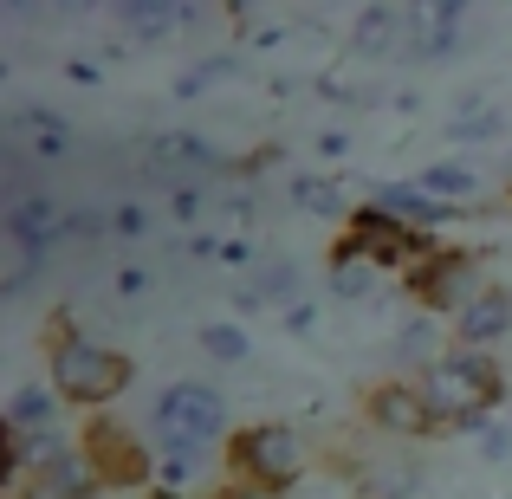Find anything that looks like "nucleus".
<instances>
[{"label": "nucleus", "instance_id": "nucleus-33", "mask_svg": "<svg viewBox=\"0 0 512 499\" xmlns=\"http://www.w3.org/2000/svg\"><path fill=\"white\" fill-rule=\"evenodd\" d=\"M143 286H150V266H117V292H124V299H137Z\"/></svg>", "mask_w": 512, "mask_h": 499}, {"label": "nucleus", "instance_id": "nucleus-24", "mask_svg": "<svg viewBox=\"0 0 512 499\" xmlns=\"http://www.w3.org/2000/svg\"><path fill=\"white\" fill-rule=\"evenodd\" d=\"M415 493H422L415 467H383L376 480H357V499H415Z\"/></svg>", "mask_w": 512, "mask_h": 499}, {"label": "nucleus", "instance_id": "nucleus-28", "mask_svg": "<svg viewBox=\"0 0 512 499\" xmlns=\"http://www.w3.org/2000/svg\"><path fill=\"white\" fill-rule=\"evenodd\" d=\"M195 467H201V461H163V467H156V487H163L169 499H188V493L201 487V480H195Z\"/></svg>", "mask_w": 512, "mask_h": 499}, {"label": "nucleus", "instance_id": "nucleus-26", "mask_svg": "<svg viewBox=\"0 0 512 499\" xmlns=\"http://www.w3.org/2000/svg\"><path fill=\"white\" fill-rule=\"evenodd\" d=\"M500 111H461V117H454V124H448V137L454 143H487V137H500Z\"/></svg>", "mask_w": 512, "mask_h": 499}, {"label": "nucleus", "instance_id": "nucleus-3", "mask_svg": "<svg viewBox=\"0 0 512 499\" xmlns=\"http://www.w3.org/2000/svg\"><path fill=\"white\" fill-rule=\"evenodd\" d=\"M350 247H363L376 266H415V273H422L428 260H441L435 240L415 234V227H402V221H389V214L376 208V201L350 214Z\"/></svg>", "mask_w": 512, "mask_h": 499}, {"label": "nucleus", "instance_id": "nucleus-25", "mask_svg": "<svg viewBox=\"0 0 512 499\" xmlns=\"http://www.w3.org/2000/svg\"><path fill=\"white\" fill-rule=\"evenodd\" d=\"M201 350H208V357H221V363H247L253 337L240 331V325H201Z\"/></svg>", "mask_w": 512, "mask_h": 499}, {"label": "nucleus", "instance_id": "nucleus-4", "mask_svg": "<svg viewBox=\"0 0 512 499\" xmlns=\"http://www.w3.org/2000/svg\"><path fill=\"white\" fill-rule=\"evenodd\" d=\"M409 292H415V305H422V312H448V318H461L487 286H480L474 253H441V260H428L422 273H409Z\"/></svg>", "mask_w": 512, "mask_h": 499}, {"label": "nucleus", "instance_id": "nucleus-36", "mask_svg": "<svg viewBox=\"0 0 512 499\" xmlns=\"http://www.w3.org/2000/svg\"><path fill=\"white\" fill-rule=\"evenodd\" d=\"M344 143H350L344 130H325V137H318V150H325V156H344Z\"/></svg>", "mask_w": 512, "mask_h": 499}, {"label": "nucleus", "instance_id": "nucleus-22", "mask_svg": "<svg viewBox=\"0 0 512 499\" xmlns=\"http://www.w3.org/2000/svg\"><path fill=\"white\" fill-rule=\"evenodd\" d=\"M292 201L318 221H344V188L331 175H292Z\"/></svg>", "mask_w": 512, "mask_h": 499}, {"label": "nucleus", "instance_id": "nucleus-17", "mask_svg": "<svg viewBox=\"0 0 512 499\" xmlns=\"http://www.w3.org/2000/svg\"><path fill=\"white\" fill-rule=\"evenodd\" d=\"M376 273H383V266H376L363 247H350V240L331 253V292H338V299H370V292H376Z\"/></svg>", "mask_w": 512, "mask_h": 499}, {"label": "nucleus", "instance_id": "nucleus-16", "mask_svg": "<svg viewBox=\"0 0 512 499\" xmlns=\"http://www.w3.org/2000/svg\"><path fill=\"white\" fill-rule=\"evenodd\" d=\"M39 493H52V499H91V493H98V467H91L78 448H65L59 461L39 467Z\"/></svg>", "mask_w": 512, "mask_h": 499}, {"label": "nucleus", "instance_id": "nucleus-35", "mask_svg": "<svg viewBox=\"0 0 512 499\" xmlns=\"http://www.w3.org/2000/svg\"><path fill=\"white\" fill-rule=\"evenodd\" d=\"M480 448H487V454H493V461H506V454H512V428H493V435H487V441H480Z\"/></svg>", "mask_w": 512, "mask_h": 499}, {"label": "nucleus", "instance_id": "nucleus-20", "mask_svg": "<svg viewBox=\"0 0 512 499\" xmlns=\"http://www.w3.org/2000/svg\"><path fill=\"white\" fill-rule=\"evenodd\" d=\"M247 299L253 305H286V312H292V305H305L299 299V266H292V260H266L260 273H253Z\"/></svg>", "mask_w": 512, "mask_h": 499}, {"label": "nucleus", "instance_id": "nucleus-12", "mask_svg": "<svg viewBox=\"0 0 512 499\" xmlns=\"http://www.w3.org/2000/svg\"><path fill=\"white\" fill-rule=\"evenodd\" d=\"M376 208L389 214V221H402V227H415V234H435L441 221H448V201H435L422 182H383L376 188Z\"/></svg>", "mask_w": 512, "mask_h": 499}, {"label": "nucleus", "instance_id": "nucleus-7", "mask_svg": "<svg viewBox=\"0 0 512 499\" xmlns=\"http://www.w3.org/2000/svg\"><path fill=\"white\" fill-rule=\"evenodd\" d=\"M156 422L214 441L227 428V402H221V389H208V383H169L163 396H156Z\"/></svg>", "mask_w": 512, "mask_h": 499}, {"label": "nucleus", "instance_id": "nucleus-29", "mask_svg": "<svg viewBox=\"0 0 512 499\" xmlns=\"http://www.w3.org/2000/svg\"><path fill=\"white\" fill-rule=\"evenodd\" d=\"M111 234V214L104 208H72L65 214V240H104Z\"/></svg>", "mask_w": 512, "mask_h": 499}, {"label": "nucleus", "instance_id": "nucleus-11", "mask_svg": "<svg viewBox=\"0 0 512 499\" xmlns=\"http://www.w3.org/2000/svg\"><path fill=\"white\" fill-rule=\"evenodd\" d=\"M370 422L389 428V435H428L435 415H428V402H422L415 383H383V389H370Z\"/></svg>", "mask_w": 512, "mask_h": 499}, {"label": "nucleus", "instance_id": "nucleus-5", "mask_svg": "<svg viewBox=\"0 0 512 499\" xmlns=\"http://www.w3.org/2000/svg\"><path fill=\"white\" fill-rule=\"evenodd\" d=\"M221 169V150H214L208 137H195V130H163V137L150 143V175L169 188H201L208 175Z\"/></svg>", "mask_w": 512, "mask_h": 499}, {"label": "nucleus", "instance_id": "nucleus-19", "mask_svg": "<svg viewBox=\"0 0 512 499\" xmlns=\"http://www.w3.org/2000/svg\"><path fill=\"white\" fill-rule=\"evenodd\" d=\"M415 182H422L435 201H448V208H454V201L480 195V188H487V175H480L474 163H435V169H422V175H415Z\"/></svg>", "mask_w": 512, "mask_h": 499}, {"label": "nucleus", "instance_id": "nucleus-13", "mask_svg": "<svg viewBox=\"0 0 512 499\" xmlns=\"http://www.w3.org/2000/svg\"><path fill=\"white\" fill-rule=\"evenodd\" d=\"M454 331H461V344H467V350L500 344V337L512 331V292H506V286H487L461 318H454Z\"/></svg>", "mask_w": 512, "mask_h": 499}, {"label": "nucleus", "instance_id": "nucleus-18", "mask_svg": "<svg viewBox=\"0 0 512 499\" xmlns=\"http://www.w3.org/2000/svg\"><path fill=\"white\" fill-rule=\"evenodd\" d=\"M402 20H409V7H363L357 26H350V46H357L363 59H376V52H389V39L402 33Z\"/></svg>", "mask_w": 512, "mask_h": 499}, {"label": "nucleus", "instance_id": "nucleus-9", "mask_svg": "<svg viewBox=\"0 0 512 499\" xmlns=\"http://www.w3.org/2000/svg\"><path fill=\"white\" fill-rule=\"evenodd\" d=\"M7 150L33 156V163H59V156L72 150V124H65L59 111H39V104H20V111L7 117Z\"/></svg>", "mask_w": 512, "mask_h": 499}, {"label": "nucleus", "instance_id": "nucleus-2", "mask_svg": "<svg viewBox=\"0 0 512 499\" xmlns=\"http://www.w3.org/2000/svg\"><path fill=\"white\" fill-rule=\"evenodd\" d=\"M299 461H305V448H299V435H292L286 422H260V428H247V435L234 441V467L247 480H260L266 493L292 487V480H299Z\"/></svg>", "mask_w": 512, "mask_h": 499}, {"label": "nucleus", "instance_id": "nucleus-14", "mask_svg": "<svg viewBox=\"0 0 512 499\" xmlns=\"http://www.w3.org/2000/svg\"><path fill=\"white\" fill-rule=\"evenodd\" d=\"M59 389L52 383H20L7 396V428L13 435H46V428H59Z\"/></svg>", "mask_w": 512, "mask_h": 499}, {"label": "nucleus", "instance_id": "nucleus-31", "mask_svg": "<svg viewBox=\"0 0 512 499\" xmlns=\"http://www.w3.org/2000/svg\"><path fill=\"white\" fill-rule=\"evenodd\" d=\"M201 214H208V195H201V188H175L169 195V221L175 227H195Z\"/></svg>", "mask_w": 512, "mask_h": 499}, {"label": "nucleus", "instance_id": "nucleus-15", "mask_svg": "<svg viewBox=\"0 0 512 499\" xmlns=\"http://www.w3.org/2000/svg\"><path fill=\"white\" fill-rule=\"evenodd\" d=\"M117 20H124L130 39H150V46H156V39H169V33L188 26V7H175V0H124Z\"/></svg>", "mask_w": 512, "mask_h": 499}, {"label": "nucleus", "instance_id": "nucleus-30", "mask_svg": "<svg viewBox=\"0 0 512 499\" xmlns=\"http://www.w3.org/2000/svg\"><path fill=\"white\" fill-rule=\"evenodd\" d=\"M111 234L143 240V234H150V208H143V201H117V208H111Z\"/></svg>", "mask_w": 512, "mask_h": 499}, {"label": "nucleus", "instance_id": "nucleus-6", "mask_svg": "<svg viewBox=\"0 0 512 499\" xmlns=\"http://www.w3.org/2000/svg\"><path fill=\"white\" fill-rule=\"evenodd\" d=\"M0 234L20 247V260H46V253L65 240V208L52 195H33V201H20V208H0Z\"/></svg>", "mask_w": 512, "mask_h": 499}, {"label": "nucleus", "instance_id": "nucleus-23", "mask_svg": "<svg viewBox=\"0 0 512 499\" xmlns=\"http://www.w3.org/2000/svg\"><path fill=\"white\" fill-rule=\"evenodd\" d=\"M39 163L33 156H20V150H7V163H0V208H20V201H33V195H46V188L33 182Z\"/></svg>", "mask_w": 512, "mask_h": 499}, {"label": "nucleus", "instance_id": "nucleus-21", "mask_svg": "<svg viewBox=\"0 0 512 499\" xmlns=\"http://www.w3.org/2000/svg\"><path fill=\"white\" fill-rule=\"evenodd\" d=\"M389 350H396V363H415V376H422V370H435V363L448 357V350H441V337H435V325H428V318H409V325L396 331V344H389Z\"/></svg>", "mask_w": 512, "mask_h": 499}, {"label": "nucleus", "instance_id": "nucleus-10", "mask_svg": "<svg viewBox=\"0 0 512 499\" xmlns=\"http://www.w3.org/2000/svg\"><path fill=\"white\" fill-rule=\"evenodd\" d=\"M85 461L98 467V480H104V487H137V480L150 474L143 448L124 435V428H111V422H98V428L85 435Z\"/></svg>", "mask_w": 512, "mask_h": 499}, {"label": "nucleus", "instance_id": "nucleus-8", "mask_svg": "<svg viewBox=\"0 0 512 499\" xmlns=\"http://www.w3.org/2000/svg\"><path fill=\"white\" fill-rule=\"evenodd\" d=\"M461 33H467V7H461V0L409 7V20H402V39H409L415 59H448V52L461 46Z\"/></svg>", "mask_w": 512, "mask_h": 499}, {"label": "nucleus", "instance_id": "nucleus-27", "mask_svg": "<svg viewBox=\"0 0 512 499\" xmlns=\"http://www.w3.org/2000/svg\"><path fill=\"white\" fill-rule=\"evenodd\" d=\"M227 72H234V59H195V72L175 78V91H182V98H201V91H208L214 78H227Z\"/></svg>", "mask_w": 512, "mask_h": 499}, {"label": "nucleus", "instance_id": "nucleus-34", "mask_svg": "<svg viewBox=\"0 0 512 499\" xmlns=\"http://www.w3.org/2000/svg\"><path fill=\"white\" fill-rule=\"evenodd\" d=\"M312 325H318V305H292V312H286V331L292 337H312Z\"/></svg>", "mask_w": 512, "mask_h": 499}, {"label": "nucleus", "instance_id": "nucleus-1", "mask_svg": "<svg viewBox=\"0 0 512 499\" xmlns=\"http://www.w3.org/2000/svg\"><path fill=\"white\" fill-rule=\"evenodd\" d=\"M130 383V363L104 344H85L72 325H59V350H52V389L65 402H111Z\"/></svg>", "mask_w": 512, "mask_h": 499}, {"label": "nucleus", "instance_id": "nucleus-32", "mask_svg": "<svg viewBox=\"0 0 512 499\" xmlns=\"http://www.w3.org/2000/svg\"><path fill=\"white\" fill-rule=\"evenodd\" d=\"M33 286H39V260H13V273L0 279V299L13 305V299H26V292H33Z\"/></svg>", "mask_w": 512, "mask_h": 499}]
</instances>
